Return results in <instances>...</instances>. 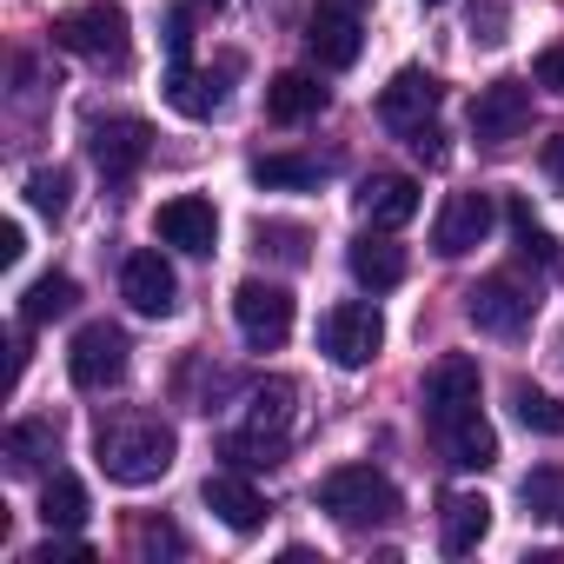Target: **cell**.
<instances>
[{
    "instance_id": "1",
    "label": "cell",
    "mask_w": 564,
    "mask_h": 564,
    "mask_svg": "<svg viewBox=\"0 0 564 564\" xmlns=\"http://www.w3.org/2000/svg\"><path fill=\"white\" fill-rule=\"evenodd\" d=\"M173 452H180V438L160 419H107L94 432V458H100V471L113 485H153V478H166Z\"/></svg>"
},
{
    "instance_id": "2",
    "label": "cell",
    "mask_w": 564,
    "mask_h": 564,
    "mask_svg": "<svg viewBox=\"0 0 564 564\" xmlns=\"http://www.w3.org/2000/svg\"><path fill=\"white\" fill-rule=\"evenodd\" d=\"M319 511L339 518L346 531H372V524H392L405 505H399V485L372 465H339L319 478Z\"/></svg>"
},
{
    "instance_id": "3",
    "label": "cell",
    "mask_w": 564,
    "mask_h": 564,
    "mask_svg": "<svg viewBox=\"0 0 564 564\" xmlns=\"http://www.w3.org/2000/svg\"><path fill=\"white\" fill-rule=\"evenodd\" d=\"M54 47L80 54V61H100V67H120L127 61V8H113V0H87V8L54 14Z\"/></svg>"
},
{
    "instance_id": "4",
    "label": "cell",
    "mask_w": 564,
    "mask_h": 564,
    "mask_svg": "<svg viewBox=\"0 0 564 564\" xmlns=\"http://www.w3.org/2000/svg\"><path fill=\"white\" fill-rule=\"evenodd\" d=\"M379 346H386V319H379V306H366V300H339V306L319 319V352H326L333 366H346V372L372 366Z\"/></svg>"
},
{
    "instance_id": "5",
    "label": "cell",
    "mask_w": 564,
    "mask_h": 564,
    "mask_svg": "<svg viewBox=\"0 0 564 564\" xmlns=\"http://www.w3.org/2000/svg\"><path fill=\"white\" fill-rule=\"evenodd\" d=\"M366 47V0H313V14H306V54L319 67H352Z\"/></svg>"
},
{
    "instance_id": "6",
    "label": "cell",
    "mask_w": 564,
    "mask_h": 564,
    "mask_svg": "<svg viewBox=\"0 0 564 564\" xmlns=\"http://www.w3.org/2000/svg\"><path fill=\"white\" fill-rule=\"evenodd\" d=\"M232 319H239V339L252 352H279L293 339V293L272 286V279H246L232 293Z\"/></svg>"
},
{
    "instance_id": "7",
    "label": "cell",
    "mask_w": 564,
    "mask_h": 564,
    "mask_svg": "<svg viewBox=\"0 0 564 564\" xmlns=\"http://www.w3.org/2000/svg\"><path fill=\"white\" fill-rule=\"evenodd\" d=\"M127 352H133L127 333L107 326V319H94V326H80L74 346H67V379H74L80 392H107V386L127 379Z\"/></svg>"
},
{
    "instance_id": "8",
    "label": "cell",
    "mask_w": 564,
    "mask_h": 564,
    "mask_svg": "<svg viewBox=\"0 0 564 564\" xmlns=\"http://www.w3.org/2000/svg\"><path fill=\"white\" fill-rule=\"evenodd\" d=\"M531 313H538V300L518 286V279H505V272L478 279V286L465 293V319H471L478 333H491V339H518V333L531 326Z\"/></svg>"
},
{
    "instance_id": "9",
    "label": "cell",
    "mask_w": 564,
    "mask_h": 564,
    "mask_svg": "<svg viewBox=\"0 0 564 564\" xmlns=\"http://www.w3.org/2000/svg\"><path fill=\"white\" fill-rule=\"evenodd\" d=\"M531 127V87L524 80H491L471 100V140L478 147H511Z\"/></svg>"
},
{
    "instance_id": "10",
    "label": "cell",
    "mask_w": 564,
    "mask_h": 564,
    "mask_svg": "<svg viewBox=\"0 0 564 564\" xmlns=\"http://www.w3.org/2000/svg\"><path fill=\"white\" fill-rule=\"evenodd\" d=\"M471 412H478V359L445 352L432 366V379H425V419H432V432H452Z\"/></svg>"
},
{
    "instance_id": "11",
    "label": "cell",
    "mask_w": 564,
    "mask_h": 564,
    "mask_svg": "<svg viewBox=\"0 0 564 564\" xmlns=\"http://www.w3.org/2000/svg\"><path fill=\"white\" fill-rule=\"evenodd\" d=\"M432 113H438V80H432L425 67H399V74L379 87V120H386L399 140H412L419 127H432Z\"/></svg>"
},
{
    "instance_id": "12",
    "label": "cell",
    "mask_w": 564,
    "mask_h": 564,
    "mask_svg": "<svg viewBox=\"0 0 564 564\" xmlns=\"http://www.w3.org/2000/svg\"><path fill=\"white\" fill-rule=\"evenodd\" d=\"M87 153H94V166H100L107 180H127V173L153 153V127H147V120H133V113H120V120H94Z\"/></svg>"
},
{
    "instance_id": "13",
    "label": "cell",
    "mask_w": 564,
    "mask_h": 564,
    "mask_svg": "<svg viewBox=\"0 0 564 564\" xmlns=\"http://www.w3.org/2000/svg\"><path fill=\"white\" fill-rule=\"evenodd\" d=\"M120 293H127V306H133L140 319H166V313L180 306V279H173V265H166L160 252H133V259L120 265Z\"/></svg>"
},
{
    "instance_id": "14",
    "label": "cell",
    "mask_w": 564,
    "mask_h": 564,
    "mask_svg": "<svg viewBox=\"0 0 564 564\" xmlns=\"http://www.w3.org/2000/svg\"><path fill=\"white\" fill-rule=\"evenodd\" d=\"M485 239H491V193H452L445 213H438V226H432L438 259H465Z\"/></svg>"
},
{
    "instance_id": "15",
    "label": "cell",
    "mask_w": 564,
    "mask_h": 564,
    "mask_svg": "<svg viewBox=\"0 0 564 564\" xmlns=\"http://www.w3.org/2000/svg\"><path fill=\"white\" fill-rule=\"evenodd\" d=\"M153 226H160V239L180 246V252H213V246H219V213H213V199H199V193L166 199Z\"/></svg>"
},
{
    "instance_id": "16",
    "label": "cell",
    "mask_w": 564,
    "mask_h": 564,
    "mask_svg": "<svg viewBox=\"0 0 564 564\" xmlns=\"http://www.w3.org/2000/svg\"><path fill=\"white\" fill-rule=\"evenodd\" d=\"M293 399H300V386L293 379H265V386H252V399H246V438H259V445H286V432H293Z\"/></svg>"
},
{
    "instance_id": "17",
    "label": "cell",
    "mask_w": 564,
    "mask_h": 564,
    "mask_svg": "<svg viewBox=\"0 0 564 564\" xmlns=\"http://www.w3.org/2000/svg\"><path fill=\"white\" fill-rule=\"evenodd\" d=\"M359 213H366L379 232H399L405 219H419V180H405V173H372V180L359 186Z\"/></svg>"
},
{
    "instance_id": "18",
    "label": "cell",
    "mask_w": 564,
    "mask_h": 564,
    "mask_svg": "<svg viewBox=\"0 0 564 564\" xmlns=\"http://www.w3.org/2000/svg\"><path fill=\"white\" fill-rule=\"evenodd\" d=\"M438 511H445V518H438V551H445V557H465V551L485 544V531H491V498H478V491H452Z\"/></svg>"
},
{
    "instance_id": "19",
    "label": "cell",
    "mask_w": 564,
    "mask_h": 564,
    "mask_svg": "<svg viewBox=\"0 0 564 564\" xmlns=\"http://www.w3.org/2000/svg\"><path fill=\"white\" fill-rule=\"evenodd\" d=\"M346 265H352V279H359L366 293H392L399 279H405V246H399V239H386V232L372 226L366 239H352Z\"/></svg>"
},
{
    "instance_id": "20",
    "label": "cell",
    "mask_w": 564,
    "mask_h": 564,
    "mask_svg": "<svg viewBox=\"0 0 564 564\" xmlns=\"http://www.w3.org/2000/svg\"><path fill=\"white\" fill-rule=\"evenodd\" d=\"M199 498H206V511H213L226 531H259V524H265V498H259L239 471H213Z\"/></svg>"
},
{
    "instance_id": "21",
    "label": "cell",
    "mask_w": 564,
    "mask_h": 564,
    "mask_svg": "<svg viewBox=\"0 0 564 564\" xmlns=\"http://www.w3.org/2000/svg\"><path fill=\"white\" fill-rule=\"evenodd\" d=\"M326 107V87L313 80V74H279V80H265V113L279 120V127H300V120H313Z\"/></svg>"
},
{
    "instance_id": "22",
    "label": "cell",
    "mask_w": 564,
    "mask_h": 564,
    "mask_svg": "<svg viewBox=\"0 0 564 564\" xmlns=\"http://www.w3.org/2000/svg\"><path fill=\"white\" fill-rule=\"evenodd\" d=\"M80 306V286L67 272H41L34 286L21 293V326H47V319H67Z\"/></svg>"
},
{
    "instance_id": "23",
    "label": "cell",
    "mask_w": 564,
    "mask_h": 564,
    "mask_svg": "<svg viewBox=\"0 0 564 564\" xmlns=\"http://www.w3.org/2000/svg\"><path fill=\"white\" fill-rule=\"evenodd\" d=\"M219 100H226L219 74H193V67H173V74H166V107H173V113H186V120H213Z\"/></svg>"
},
{
    "instance_id": "24",
    "label": "cell",
    "mask_w": 564,
    "mask_h": 564,
    "mask_svg": "<svg viewBox=\"0 0 564 564\" xmlns=\"http://www.w3.org/2000/svg\"><path fill=\"white\" fill-rule=\"evenodd\" d=\"M438 438H445V458H452L458 471H485V465H498V432L485 425V412L458 419V425L438 432Z\"/></svg>"
},
{
    "instance_id": "25",
    "label": "cell",
    "mask_w": 564,
    "mask_h": 564,
    "mask_svg": "<svg viewBox=\"0 0 564 564\" xmlns=\"http://www.w3.org/2000/svg\"><path fill=\"white\" fill-rule=\"evenodd\" d=\"M41 518H47V531H80L87 524V485L74 471H54L41 491Z\"/></svg>"
},
{
    "instance_id": "26",
    "label": "cell",
    "mask_w": 564,
    "mask_h": 564,
    "mask_svg": "<svg viewBox=\"0 0 564 564\" xmlns=\"http://www.w3.org/2000/svg\"><path fill=\"white\" fill-rule=\"evenodd\" d=\"M511 405H518V425L538 432V438H564V399L538 392V386H511Z\"/></svg>"
},
{
    "instance_id": "27",
    "label": "cell",
    "mask_w": 564,
    "mask_h": 564,
    "mask_svg": "<svg viewBox=\"0 0 564 564\" xmlns=\"http://www.w3.org/2000/svg\"><path fill=\"white\" fill-rule=\"evenodd\" d=\"M319 160H300V153H272V160H259L252 166V180L265 186V193H293V186H319Z\"/></svg>"
},
{
    "instance_id": "28",
    "label": "cell",
    "mask_w": 564,
    "mask_h": 564,
    "mask_svg": "<svg viewBox=\"0 0 564 564\" xmlns=\"http://www.w3.org/2000/svg\"><path fill=\"white\" fill-rule=\"evenodd\" d=\"M524 511L544 524H564V465H538L524 478Z\"/></svg>"
},
{
    "instance_id": "29",
    "label": "cell",
    "mask_w": 564,
    "mask_h": 564,
    "mask_svg": "<svg viewBox=\"0 0 564 564\" xmlns=\"http://www.w3.org/2000/svg\"><path fill=\"white\" fill-rule=\"evenodd\" d=\"M8 458H14V471H34L41 458H54V419H21L8 432Z\"/></svg>"
},
{
    "instance_id": "30",
    "label": "cell",
    "mask_w": 564,
    "mask_h": 564,
    "mask_svg": "<svg viewBox=\"0 0 564 564\" xmlns=\"http://www.w3.org/2000/svg\"><path fill=\"white\" fill-rule=\"evenodd\" d=\"M28 199H34V213L61 219V213H67V199H74V173H67V166H41V173L28 180Z\"/></svg>"
},
{
    "instance_id": "31",
    "label": "cell",
    "mask_w": 564,
    "mask_h": 564,
    "mask_svg": "<svg viewBox=\"0 0 564 564\" xmlns=\"http://www.w3.org/2000/svg\"><path fill=\"white\" fill-rule=\"evenodd\" d=\"M505 219H511V232H518V252H524V259L557 265V246H551V232L531 219V199H511V206H505Z\"/></svg>"
},
{
    "instance_id": "32",
    "label": "cell",
    "mask_w": 564,
    "mask_h": 564,
    "mask_svg": "<svg viewBox=\"0 0 564 564\" xmlns=\"http://www.w3.org/2000/svg\"><path fill=\"white\" fill-rule=\"evenodd\" d=\"M160 41H166V61L186 67V54H193V14L186 8H166L160 14Z\"/></svg>"
},
{
    "instance_id": "33",
    "label": "cell",
    "mask_w": 564,
    "mask_h": 564,
    "mask_svg": "<svg viewBox=\"0 0 564 564\" xmlns=\"http://www.w3.org/2000/svg\"><path fill=\"white\" fill-rule=\"evenodd\" d=\"M252 239H259V252L272 246L279 259H306V232H300V226H259Z\"/></svg>"
},
{
    "instance_id": "34",
    "label": "cell",
    "mask_w": 564,
    "mask_h": 564,
    "mask_svg": "<svg viewBox=\"0 0 564 564\" xmlns=\"http://www.w3.org/2000/svg\"><path fill=\"white\" fill-rule=\"evenodd\" d=\"M531 80L551 87V94H564V47H544V54L531 61Z\"/></svg>"
},
{
    "instance_id": "35",
    "label": "cell",
    "mask_w": 564,
    "mask_h": 564,
    "mask_svg": "<svg viewBox=\"0 0 564 564\" xmlns=\"http://www.w3.org/2000/svg\"><path fill=\"white\" fill-rule=\"evenodd\" d=\"M21 252H28V226L8 219V226H0V265H21Z\"/></svg>"
},
{
    "instance_id": "36",
    "label": "cell",
    "mask_w": 564,
    "mask_h": 564,
    "mask_svg": "<svg viewBox=\"0 0 564 564\" xmlns=\"http://www.w3.org/2000/svg\"><path fill=\"white\" fill-rule=\"evenodd\" d=\"M405 147H412V153H419V160H432V166H438V160H445V133H438V127H419V133H412V140H405Z\"/></svg>"
},
{
    "instance_id": "37",
    "label": "cell",
    "mask_w": 564,
    "mask_h": 564,
    "mask_svg": "<svg viewBox=\"0 0 564 564\" xmlns=\"http://www.w3.org/2000/svg\"><path fill=\"white\" fill-rule=\"evenodd\" d=\"M54 557H87V544H74V538H47L28 564H54Z\"/></svg>"
},
{
    "instance_id": "38",
    "label": "cell",
    "mask_w": 564,
    "mask_h": 564,
    "mask_svg": "<svg viewBox=\"0 0 564 564\" xmlns=\"http://www.w3.org/2000/svg\"><path fill=\"white\" fill-rule=\"evenodd\" d=\"M544 173H551V180H564V133H557V140H544Z\"/></svg>"
},
{
    "instance_id": "39",
    "label": "cell",
    "mask_w": 564,
    "mask_h": 564,
    "mask_svg": "<svg viewBox=\"0 0 564 564\" xmlns=\"http://www.w3.org/2000/svg\"><path fill=\"white\" fill-rule=\"evenodd\" d=\"M425 8H438V0H425Z\"/></svg>"
},
{
    "instance_id": "40",
    "label": "cell",
    "mask_w": 564,
    "mask_h": 564,
    "mask_svg": "<svg viewBox=\"0 0 564 564\" xmlns=\"http://www.w3.org/2000/svg\"><path fill=\"white\" fill-rule=\"evenodd\" d=\"M213 8H219V0H213Z\"/></svg>"
}]
</instances>
